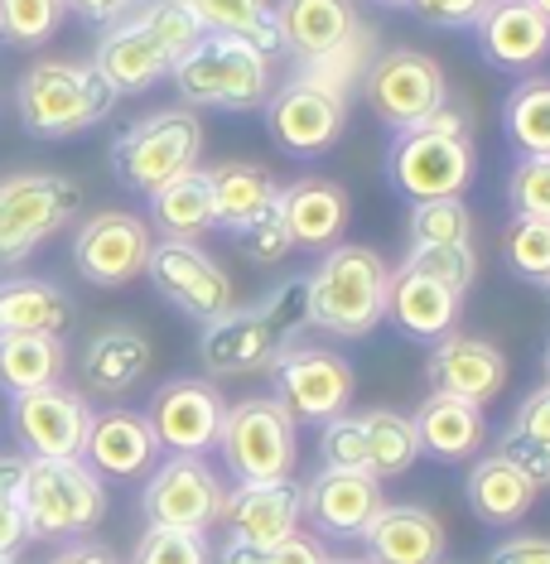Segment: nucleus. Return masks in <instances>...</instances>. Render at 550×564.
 <instances>
[{
	"mask_svg": "<svg viewBox=\"0 0 550 564\" xmlns=\"http://www.w3.org/2000/svg\"><path fill=\"white\" fill-rule=\"evenodd\" d=\"M295 420L276 405V395H247V401L227 405L223 434H217V454L237 482H276L295 473L300 444Z\"/></svg>",
	"mask_w": 550,
	"mask_h": 564,
	"instance_id": "nucleus-10",
	"label": "nucleus"
},
{
	"mask_svg": "<svg viewBox=\"0 0 550 564\" xmlns=\"http://www.w3.org/2000/svg\"><path fill=\"white\" fill-rule=\"evenodd\" d=\"M401 265L440 280V285L454 290V294H468L473 275H478V256H473V247H416L411 241V251H406Z\"/></svg>",
	"mask_w": 550,
	"mask_h": 564,
	"instance_id": "nucleus-42",
	"label": "nucleus"
},
{
	"mask_svg": "<svg viewBox=\"0 0 550 564\" xmlns=\"http://www.w3.org/2000/svg\"><path fill=\"white\" fill-rule=\"evenodd\" d=\"M363 93H367V107L377 111V121L391 126L396 135L416 131V126H425L430 117H440L450 107V78L420 48H387V54H377L363 73Z\"/></svg>",
	"mask_w": 550,
	"mask_h": 564,
	"instance_id": "nucleus-12",
	"label": "nucleus"
},
{
	"mask_svg": "<svg viewBox=\"0 0 550 564\" xmlns=\"http://www.w3.org/2000/svg\"><path fill=\"white\" fill-rule=\"evenodd\" d=\"M541 290H546V300H550V280H541Z\"/></svg>",
	"mask_w": 550,
	"mask_h": 564,
	"instance_id": "nucleus-60",
	"label": "nucleus"
},
{
	"mask_svg": "<svg viewBox=\"0 0 550 564\" xmlns=\"http://www.w3.org/2000/svg\"><path fill=\"white\" fill-rule=\"evenodd\" d=\"M488 564H550V535H511L493 550Z\"/></svg>",
	"mask_w": 550,
	"mask_h": 564,
	"instance_id": "nucleus-51",
	"label": "nucleus"
},
{
	"mask_svg": "<svg viewBox=\"0 0 550 564\" xmlns=\"http://www.w3.org/2000/svg\"><path fill=\"white\" fill-rule=\"evenodd\" d=\"M68 6L63 0H0V40L15 48H40L58 34Z\"/></svg>",
	"mask_w": 550,
	"mask_h": 564,
	"instance_id": "nucleus-40",
	"label": "nucleus"
},
{
	"mask_svg": "<svg viewBox=\"0 0 550 564\" xmlns=\"http://www.w3.org/2000/svg\"><path fill=\"white\" fill-rule=\"evenodd\" d=\"M145 275L155 280V290L179 314L198 318V324H213L217 314H227L237 304L233 275H227L198 241H155L150 261H145Z\"/></svg>",
	"mask_w": 550,
	"mask_h": 564,
	"instance_id": "nucleus-15",
	"label": "nucleus"
},
{
	"mask_svg": "<svg viewBox=\"0 0 550 564\" xmlns=\"http://www.w3.org/2000/svg\"><path fill=\"white\" fill-rule=\"evenodd\" d=\"M503 261L511 265L517 280H531V285L550 280V223L546 217H517L511 213V223L503 232Z\"/></svg>",
	"mask_w": 550,
	"mask_h": 564,
	"instance_id": "nucleus-39",
	"label": "nucleus"
},
{
	"mask_svg": "<svg viewBox=\"0 0 550 564\" xmlns=\"http://www.w3.org/2000/svg\"><path fill=\"white\" fill-rule=\"evenodd\" d=\"M497 454H503L511 468L527 473L536 487H550V444H536V440H527V434L507 430L503 440H497Z\"/></svg>",
	"mask_w": 550,
	"mask_h": 564,
	"instance_id": "nucleus-47",
	"label": "nucleus"
},
{
	"mask_svg": "<svg viewBox=\"0 0 550 564\" xmlns=\"http://www.w3.org/2000/svg\"><path fill=\"white\" fill-rule=\"evenodd\" d=\"M478 54L503 73H536L550 58V20L531 0H488L483 15L473 20Z\"/></svg>",
	"mask_w": 550,
	"mask_h": 564,
	"instance_id": "nucleus-22",
	"label": "nucleus"
},
{
	"mask_svg": "<svg viewBox=\"0 0 550 564\" xmlns=\"http://www.w3.org/2000/svg\"><path fill=\"white\" fill-rule=\"evenodd\" d=\"M546 387H550V343H546Z\"/></svg>",
	"mask_w": 550,
	"mask_h": 564,
	"instance_id": "nucleus-57",
	"label": "nucleus"
},
{
	"mask_svg": "<svg viewBox=\"0 0 550 564\" xmlns=\"http://www.w3.org/2000/svg\"><path fill=\"white\" fill-rule=\"evenodd\" d=\"M117 93L97 73V63H73V58H44L15 87V111L20 126L34 140H73L87 135L97 121L111 117Z\"/></svg>",
	"mask_w": 550,
	"mask_h": 564,
	"instance_id": "nucleus-4",
	"label": "nucleus"
},
{
	"mask_svg": "<svg viewBox=\"0 0 550 564\" xmlns=\"http://www.w3.org/2000/svg\"><path fill=\"white\" fill-rule=\"evenodd\" d=\"M237 247L251 265H280L290 251H295V241H290L285 223H280V208H271V213L256 217L247 232H237Z\"/></svg>",
	"mask_w": 550,
	"mask_h": 564,
	"instance_id": "nucleus-46",
	"label": "nucleus"
},
{
	"mask_svg": "<svg viewBox=\"0 0 550 564\" xmlns=\"http://www.w3.org/2000/svg\"><path fill=\"white\" fill-rule=\"evenodd\" d=\"M488 0H411V15L434 24V30H473V20L483 15Z\"/></svg>",
	"mask_w": 550,
	"mask_h": 564,
	"instance_id": "nucleus-48",
	"label": "nucleus"
},
{
	"mask_svg": "<svg viewBox=\"0 0 550 564\" xmlns=\"http://www.w3.org/2000/svg\"><path fill=\"white\" fill-rule=\"evenodd\" d=\"M131 564H213L208 531H174V525H145L136 541Z\"/></svg>",
	"mask_w": 550,
	"mask_h": 564,
	"instance_id": "nucleus-41",
	"label": "nucleus"
},
{
	"mask_svg": "<svg viewBox=\"0 0 550 564\" xmlns=\"http://www.w3.org/2000/svg\"><path fill=\"white\" fill-rule=\"evenodd\" d=\"M63 6L87 24H117L131 15V10H140V0H63Z\"/></svg>",
	"mask_w": 550,
	"mask_h": 564,
	"instance_id": "nucleus-53",
	"label": "nucleus"
},
{
	"mask_svg": "<svg viewBox=\"0 0 550 564\" xmlns=\"http://www.w3.org/2000/svg\"><path fill=\"white\" fill-rule=\"evenodd\" d=\"M150 362H155V352H150L145 333L111 324V328H101V333L87 338L83 381H87V391H97V395H126L136 381H145Z\"/></svg>",
	"mask_w": 550,
	"mask_h": 564,
	"instance_id": "nucleus-30",
	"label": "nucleus"
},
{
	"mask_svg": "<svg viewBox=\"0 0 550 564\" xmlns=\"http://www.w3.org/2000/svg\"><path fill=\"white\" fill-rule=\"evenodd\" d=\"M377 6H411V0H377Z\"/></svg>",
	"mask_w": 550,
	"mask_h": 564,
	"instance_id": "nucleus-58",
	"label": "nucleus"
},
{
	"mask_svg": "<svg viewBox=\"0 0 550 564\" xmlns=\"http://www.w3.org/2000/svg\"><path fill=\"white\" fill-rule=\"evenodd\" d=\"M531 6H536V10H541V15H546V20H550V0H531Z\"/></svg>",
	"mask_w": 550,
	"mask_h": 564,
	"instance_id": "nucleus-56",
	"label": "nucleus"
},
{
	"mask_svg": "<svg viewBox=\"0 0 550 564\" xmlns=\"http://www.w3.org/2000/svg\"><path fill=\"white\" fill-rule=\"evenodd\" d=\"M87 425H93V405L83 391L63 387V381L10 395V430H15L24 458H83Z\"/></svg>",
	"mask_w": 550,
	"mask_h": 564,
	"instance_id": "nucleus-18",
	"label": "nucleus"
},
{
	"mask_svg": "<svg viewBox=\"0 0 550 564\" xmlns=\"http://www.w3.org/2000/svg\"><path fill=\"white\" fill-rule=\"evenodd\" d=\"M363 434H367V473L377 482L387 478H406L420 458V440H416V420L401 410H367L363 415Z\"/></svg>",
	"mask_w": 550,
	"mask_h": 564,
	"instance_id": "nucleus-36",
	"label": "nucleus"
},
{
	"mask_svg": "<svg viewBox=\"0 0 550 564\" xmlns=\"http://www.w3.org/2000/svg\"><path fill=\"white\" fill-rule=\"evenodd\" d=\"M198 40L203 30L184 0H150V6L131 10L126 20L107 24L93 63L117 97H136L170 78L174 63Z\"/></svg>",
	"mask_w": 550,
	"mask_h": 564,
	"instance_id": "nucleus-1",
	"label": "nucleus"
},
{
	"mask_svg": "<svg viewBox=\"0 0 550 564\" xmlns=\"http://www.w3.org/2000/svg\"><path fill=\"white\" fill-rule=\"evenodd\" d=\"M310 328L304 314V275L276 285L256 304H233L227 314H217L213 324H203L198 357L213 377H247V371H266L271 357L295 343Z\"/></svg>",
	"mask_w": 550,
	"mask_h": 564,
	"instance_id": "nucleus-3",
	"label": "nucleus"
},
{
	"mask_svg": "<svg viewBox=\"0 0 550 564\" xmlns=\"http://www.w3.org/2000/svg\"><path fill=\"white\" fill-rule=\"evenodd\" d=\"M503 131L521 155H550V78L527 73L503 101Z\"/></svg>",
	"mask_w": 550,
	"mask_h": 564,
	"instance_id": "nucleus-37",
	"label": "nucleus"
},
{
	"mask_svg": "<svg viewBox=\"0 0 550 564\" xmlns=\"http://www.w3.org/2000/svg\"><path fill=\"white\" fill-rule=\"evenodd\" d=\"M343 126H348L343 83H328L319 73H300V78H290L266 97V131L285 155H324V150L338 145Z\"/></svg>",
	"mask_w": 550,
	"mask_h": 564,
	"instance_id": "nucleus-13",
	"label": "nucleus"
},
{
	"mask_svg": "<svg viewBox=\"0 0 550 564\" xmlns=\"http://www.w3.org/2000/svg\"><path fill=\"white\" fill-rule=\"evenodd\" d=\"M367 564H444V525L434 511L411 502H387L363 535Z\"/></svg>",
	"mask_w": 550,
	"mask_h": 564,
	"instance_id": "nucleus-25",
	"label": "nucleus"
},
{
	"mask_svg": "<svg viewBox=\"0 0 550 564\" xmlns=\"http://www.w3.org/2000/svg\"><path fill=\"white\" fill-rule=\"evenodd\" d=\"M304 517L319 535L328 541H363L377 511L387 507V492L373 473H343V468H319L310 482L300 487Z\"/></svg>",
	"mask_w": 550,
	"mask_h": 564,
	"instance_id": "nucleus-21",
	"label": "nucleus"
},
{
	"mask_svg": "<svg viewBox=\"0 0 550 564\" xmlns=\"http://www.w3.org/2000/svg\"><path fill=\"white\" fill-rule=\"evenodd\" d=\"M280 54H290L304 73H319L328 63H353L363 44V20L353 0H280Z\"/></svg>",
	"mask_w": 550,
	"mask_h": 564,
	"instance_id": "nucleus-14",
	"label": "nucleus"
},
{
	"mask_svg": "<svg viewBox=\"0 0 550 564\" xmlns=\"http://www.w3.org/2000/svg\"><path fill=\"white\" fill-rule=\"evenodd\" d=\"M511 430L527 434L536 444H550V387H536L527 401L517 405V415H511Z\"/></svg>",
	"mask_w": 550,
	"mask_h": 564,
	"instance_id": "nucleus-49",
	"label": "nucleus"
},
{
	"mask_svg": "<svg viewBox=\"0 0 550 564\" xmlns=\"http://www.w3.org/2000/svg\"><path fill=\"white\" fill-rule=\"evenodd\" d=\"M478 155H473L468 121L444 107L416 131H401L391 140L387 155V178L401 198L411 203H434V198H464L473 184Z\"/></svg>",
	"mask_w": 550,
	"mask_h": 564,
	"instance_id": "nucleus-5",
	"label": "nucleus"
},
{
	"mask_svg": "<svg viewBox=\"0 0 550 564\" xmlns=\"http://www.w3.org/2000/svg\"><path fill=\"white\" fill-rule=\"evenodd\" d=\"M68 352L54 333H0V391L24 395L63 381Z\"/></svg>",
	"mask_w": 550,
	"mask_h": 564,
	"instance_id": "nucleus-33",
	"label": "nucleus"
},
{
	"mask_svg": "<svg viewBox=\"0 0 550 564\" xmlns=\"http://www.w3.org/2000/svg\"><path fill=\"white\" fill-rule=\"evenodd\" d=\"M83 208V188L63 174L0 178V265H24Z\"/></svg>",
	"mask_w": 550,
	"mask_h": 564,
	"instance_id": "nucleus-11",
	"label": "nucleus"
},
{
	"mask_svg": "<svg viewBox=\"0 0 550 564\" xmlns=\"http://www.w3.org/2000/svg\"><path fill=\"white\" fill-rule=\"evenodd\" d=\"M324 560H328L324 541H319V535H304V531L285 535L280 545L266 550V564H324Z\"/></svg>",
	"mask_w": 550,
	"mask_h": 564,
	"instance_id": "nucleus-50",
	"label": "nucleus"
},
{
	"mask_svg": "<svg viewBox=\"0 0 550 564\" xmlns=\"http://www.w3.org/2000/svg\"><path fill=\"white\" fill-rule=\"evenodd\" d=\"M24 541V458H0V555H20Z\"/></svg>",
	"mask_w": 550,
	"mask_h": 564,
	"instance_id": "nucleus-44",
	"label": "nucleus"
},
{
	"mask_svg": "<svg viewBox=\"0 0 550 564\" xmlns=\"http://www.w3.org/2000/svg\"><path fill=\"white\" fill-rule=\"evenodd\" d=\"M387 285L391 265L381 261L377 247L367 241H338L324 251V261L304 275V314L310 328L328 338H367L387 318Z\"/></svg>",
	"mask_w": 550,
	"mask_h": 564,
	"instance_id": "nucleus-2",
	"label": "nucleus"
},
{
	"mask_svg": "<svg viewBox=\"0 0 550 564\" xmlns=\"http://www.w3.org/2000/svg\"><path fill=\"white\" fill-rule=\"evenodd\" d=\"M507 203L517 217H546L550 223V155H521L507 178Z\"/></svg>",
	"mask_w": 550,
	"mask_h": 564,
	"instance_id": "nucleus-45",
	"label": "nucleus"
},
{
	"mask_svg": "<svg viewBox=\"0 0 550 564\" xmlns=\"http://www.w3.org/2000/svg\"><path fill=\"white\" fill-rule=\"evenodd\" d=\"M411 420H416L420 454L440 458V464H464V458H478L483 440H488L483 405L454 401V395H440V391H430Z\"/></svg>",
	"mask_w": 550,
	"mask_h": 564,
	"instance_id": "nucleus-28",
	"label": "nucleus"
},
{
	"mask_svg": "<svg viewBox=\"0 0 550 564\" xmlns=\"http://www.w3.org/2000/svg\"><path fill=\"white\" fill-rule=\"evenodd\" d=\"M73 324V300L54 280L6 275L0 280V333H54L63 338Z\"/></svg>",
	"mask_w": 550,
	"mask_h": 564,
	"instance_id": "nucleus-32",
	"label": "nucleus"
},
{
	"mask_svg": "<svg viewBox=\"0 0 550 564\" xmlns=\"http://www.w3.org/2000/svg\"><path fill=\"white\" fill-rule=\"evenodd\" d=\"M213 560L217 564H266V550H256V545L233 541V535H227V541L213 550Z\"/></svg>",
	"mask_w": 550,
	"mask_h": 564,
	"instance_id": "nucleus-54",
	"label": "nucleus"
},
{
	"mask_svg": "<svg viewBox=\"0 0 550 564\" xmlns=\"http://www.w3.org/2000/svg\"><path fill=\"white\" fill-rule=\"evenodd\" d=\"M459 314H464V294L444 290L440 280L396 265L391 285H387V318L396 333H406L411 343H440L444 333H454Z\"/></svg>",
	"mask_w": 550,
	"mask_h": 564,
	"instance_id": "nucleus-26",
	"label": "nucleus"
},
{
	"mask_svg": "<svg viewBox=\"0 0 550 564\" xmlns=\"http://www.w3.org/2000/svg\"><path fill=\"white\" fill-rule=\"evenodd\" d=\"M0 564H20V560L15 555H0Z\"/></svg>",
	"mask_w": 550,
	"mask_h": 564,
	"instance_id": "nucleus-59",
	"label": "nucleus"
},
{
	"mask_svg": "<svg viewBox=\"0 0 550 564\" xmlns=\"http://www.w3.org/2000/svg\"><path fill=\"white\" fill-rule=\"evenodd\" d=\"M324 564H367V560H353V555H338V560H324Z\"/></svg>",
	"mask_w": 550,
	"mask_h": 564,
	"instance_id": "nucleus-55",
	"label": "nucleus"
},
{
	"mask_svg": "<svg viewBox=\"0 0 550 564\" xmlns=\"http://www.w3.org/2000/svg\"><path fill=\"white\" fill-rule=\"evenodd\" d=\"M160 444L150 434L140 410H101L87 425V444H83V464L97 478H140L155 464Z\"/></svg>",
	"mask_w": 550,
	"mask_h": 564,
	"instance_id": "nucleus-27",
	"label": "nucleus"
},
{
	"mask_svg": "<svg viewBox=\"0 0 550 564\" xmlns=\"http://www.w3.org/2000/svg\"><path fill=\"white\" fill-rule=\"evenodd\" d=\"M203 150V121L194 107H164L131 121L111 140V170L131 194H155L170 178L198 170Z\"/></svg>",
	"mask_w": 550,
	"mask_h": 564,
	"instance_id": "nucleus-8",
	"label": "nucleus"
},
{
	"mask_svg": "<svg viewBox=\"0 0 550 564\" xmlns=\"http://www.w3.org/2000/svg\"><path fill=\"white\" fill-rule=\"evenodd\" d=\"M271 387H276V405L295 425H328V420L348 415L357 371L343 352L295 338L271 357Z\"/></svg>",
	"mask_w": 550,
	"mask_h": 564,
	"instance_id": "nucleus-9",
	"label": "nucleus"
},
{
	"mask_svg": "<svg viewBox=\"0 0 550 564\" xmlns=\"http://www.w3.org/2000/svg\"><path fill=\"white\" fill-rule=\"evenodd\" d=\"M150 223L136 213H93L73 237V265L87 285L97 290H121L136 275H145L150 261Z\"/></svg>",
	"mask_w": 550,
	"mask_h": 564,
	"instance_id": "nucleus-19",
	"label": "nucleus"
},
{
	"mask_svg": "<svg viewBox=\"0 0 550 564\" xmlns=\"http://www.w3.org/2000/svg\"><path fill=\"white\" fill-rule=\"evenodd\" d=\"M174 93L184 107L208 111H256L271 97V58L247 40H227V34H203L184 58L174 63Z\"/></svg>",
	"mask_w": 550,
	"mask_h": 564,
	"instance_id": "nucleus-6",
	"label": "nucleus"
},
{
	"mask_svg": "<svg viewBox=\"0 0 550 564\" xmlns=\"http://www.w3.org/2000/svg\"><path fill=\"white\" fill-rule=\"evenodd\" d=\"M227 420V401L213 381L203 377H174L150 395L145 425L155 434V444L164 454H188L203 458L208 448H217V434H223Z\"/></svg>",
	"mask_w": 550,
	"mask_h": 564,
	"instance_id": "nucleus-17",
	"label": "nucleus"
},
{
	"mask_svg": "<svg viewBox=\"0 0 550 564\" xmlns=\"http://www.w3.org/2000/svg\"><path fill=\"white\" fill-rule=\"evenodd\" d=\"M507 352L497 343L478 338V333H444L440 343H430L425 357V381L430 391L454 395L468 405H493L507 387Z\"/></svg>",
	"mask_w": 550,
	"mask_h": 564,
	"instance_id": "nucleus-20",
	"label": "nucleus"
},
{
	"mask_svg": "<svg viewBox=\"0 0 550 564\" xmlns=\"http://www.w3.org/2000/svg\"><path fill=\"white\" fill-rule=\"evenodd\" d=\"M208 194H213V227L217 232H247L261 213L276 208L280 184L266 164L251 160H223L208 170Z\"/></svg>",
	"mask_w": 550,
	"mask_h": 564,
	"instance_id": "nucleus-29",
	"label": "nucleus"
},
{
	"mask_svg": "<svg viewBox=\"0 0 550 564\" xmlns=\"http://www.w3.org/2000/svg\"><path fill=\"white\" fill-rule=\"evenodd\" d=\"M536 492H541V487H536L521 468H511L503 454L473 458V468H468V478H464L468 511L483 525H517L536 507Z\"/></svg>",
	"mask_w": 550,
	"mask_h": 564,
	"instance_id": "nucleus-31",
	"label": "nucleus"
},
{
	"mask_svg": "<svg viewBox=\"0 0 550 564\" xmlns=\"http://www.w3.org/2000/svg\"><path fill=\"white\" fill-rule=\"evenodd\" d=\"M304 517V497L295 478H276V482H237L223 497V525L233 541H247L256 550H271L285 535L300 531Z\"/></svg>",
	"mask_w": 550,
	"mask_h": 564,
	"instance_id": "nucleus-23",
	"label": "nucleus"
},
{
	"mask_svg": "<svg viewBox=\"0 0 550 564\" xmlns=\"http://www.w3.org/2000/svg\"><path fill=\"white\" fill-rule=\"evenodd\" d=\"M107 517V487L83 458H24L30 541H83Z\"/></svg>",
	"mask_w": 550,
	"mask_h": 564,
	"instance_id": "nucleus-7",
	"label": "nucleus"
},
{
	"mask_svg": "<svg viewBox=\"0 0 550 564\" xmlns=\"http://www.w3.org/2000/svg\"><path fill=\"white\" fill-rule=\"evenodd\" d=\"M319 458H324V468L367 473L363 415H338V420H328V425H319Z\"/></svg>",
	"mask_w": 550,
	"mask_h": 564,
	"instance_id": "nucleus-43",
	"label": "nucleus"
},
{
	"mask_svg": "<svg viewBox=\"0 0 550 564\" xmlns=\"http://www.w3.org/2000/svg\"><path fill=\"white\" fill-rule=\"evenodd\" d=\"M411 241L416 247H473V213L464 198L411 203Z\"/></svg>",
	"mask_w": 550,
	"mask_h": 564,
	"instance_id": "nucleus-38",
	"label": "nucleus"
},
{
	"mask_svg": "<svg viewBox=\"0 0 550 564\" xmlns=\"http://www.w3.org/2000/svg\"><path fill=\"white\" fill-rule=\"evenodd\" d=\"M444 564H454V560H444Z\"/></svg>",
	"mask_w": 550,
	"mask_h": 564,
	"instance_id": "nucleus-61",
	"label": "nucleus"
},
{
	"mask_svg": "<svg viewBox=\"0 0 550 564\" xmlns=\"http://www.w3.org/2000/svg\"><path fill=\"white\" fill-rule=\"evenodd\" d=\"M44 564H121V560H117V550H111V545L87 541V535H83V541H63Z\"/></svg>",
	"mask_w": 550,
	"mask_h": 564,
	"instance_id": "nucleus-52",
	"label": "nucleus"
},
{
	"mask_svg": "<svg viewBox=\"0 0 550 564\" xmlns=\"http://www.w3.org/2000/svg\"><path fill=\"white\" fill-rule=\"evenodd\" d=\"M150 223L164 232V241H198L213 227V194L208 170H188L150 194Z\"/></svg>",
	"mask_w": 550,
	"mask_h": 564,
	"instance_id": "nucleus-34",
	"label": "nucleus"
},
{
	"mask_svg": "<svg viewBox=\"0 0 550 564\" xmlns=\"http://www.w3.org/2000/svg\"><path fill=\"white\" fill-rule=\"evenodd\" d=\"M280 223H285L290 241L300 251H319L324 256L328 247H338L343 232L353 223V198L338 178H295V184H280Z\"/></svg>",
	"mask_w": 550,
	"mask_h": 564,
	"instance_id": "nucleus-24",
	"label": "nucleus"
},
{
	"mask_svg": "<svg viewBox=\"0 0 550 564\" xmlns=\"http://www.w3.org/2000/svg\"><path fill=\"white\" fill-rule=\"evenodd\" d=\"M194 10L203 34H227V40H247L266 58L280 54V24L271 0H184Z\"/></svg>",
	"mask_w": 550,
	"mask_h": 564,
	"instance_id": "nucleus-35",
	"label": "nucleus"
},
{
	"mask_svg": "<svg viewBox=\"0 0 550 564\" xmlns=\"http://www.w3.org/2000/svg\"><path fill=\"white\" fill-rule=\"evenodd\" d=\"M223 478L188 454H170L150 473L145 492H140V511L150 525H174V531H213L223 521Z\"/></svg>",
	"mask_w": 550,
	"mask_h": 564,
	"instance_id": "nucleus-16",
	"label": "nucleus"
}]
</instances>
